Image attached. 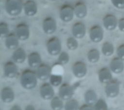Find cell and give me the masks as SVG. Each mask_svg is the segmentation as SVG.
<instances>
[{
    "mask_svg": "<svg viewBox=\"0 0 124 110\" xmlns=\"http://www.w3.org/2000/svg\"><path fill=\"white\" fill-rule=\"evenodd\" d=\"M49 83L54 87L60 86L62 83V77L60 74H51L49 78Z\"/></svg>",
    "mask_w": 124,
    "mask_h": 110,
    "instance_id": "29",
    "label": "cell"
},
{
    "mask_svg": "<svg viewBox=\"0 0 124 110\" xmlns=\"http://www.w3.org/2000/svg\"><path fill=\"white\" fill-rule=\"evenodd\" d=\"M15 34L19 40L25 41L30 36V29L29 26L24 23L18 24L15 28Z\"/></svg>",
    "mask_w": 124,
    "mask_h": 110,
    "instance_id": "10",
    "label": "cell"
},
{
    "mask_svg": "<svg viewBox=\"0 0 124 110\" xmlns=\"http://www.w3.org/2000/svg\"><path fill=\"white\" fill-rule=\"evenodd\" d=\"M10 110H22V109L19 106L17 105H14L11 108Z\"/></svg>",
    "mask_w": 124,
    "mask_h": 110,
    "instance_id": "38",
    "label": "cell"
},
{
    "mask_svg": "<svg viewBox=\"0 0 124 110\" xmlns=\"http://www.w3.org/2000/svg\"><path fill=\"white\" fill-rule=\"evenodd\" d=\"M118 20L116 16L112 14H106L103 18V24L108 30H113L118 26Z\"/></svg>",
    "mask_w": 124,
    "mask_h": 110,
    "instance_id": "12",
    "label": "cell"
},
{
    "mask_svg": "<svg viewBox=\"0 0 124 110\" xmlns=\"http://www.w3.org/2000/svg\"><path fill=\"white\" fill-rule=\"evenodd\" d=\"M110 69L115 74L122 73L124 70V61L118 56L113 58L109 64Z\"/></svg>",
    "mask_w": 124,
    "mask_h": 110,
    "instance_id": "15",
    "label": "cell"
},
{
    "mask_svg": "<svg viewBox=\"0 0 124 110\" xmlns=\"http://www.w3.org/2000/svg\"><path fill=\"white\" fill-rule=\"evenodd\" d=\"M3 73L8 78L16 77L18 73V68L16 63L12 61L6 62L3 66Z\"/></svg>",
    "mask_w": 124,
    "mask_h": 110,
    "instance_id": "11",
    "label": "cell"
},
{
    "mask_svg": "<svg viewBox=\"0 0 124 110\" xmlns=\"http://www.w3.org/2000/svg\"><path fill=\"white\" fill-rule=\"evenodd\" d=\"M94 108L95 110H107L108 105L105 100L99 98L94 104Z\"/></svg>",
    "mask_w": 124,
    "mask_h": 110,
    "instance_id": "31",
    "label": "cell"
},
{
    "mask_svg": "<svg viewBox=\"0 0 124 110\" xmlns=\"http://www.w3.org/2000/svg\"><path fill=\"white\" fill-rule=\"evenodd\" d=\"M105 92L106 96L110 98L117 96L120 92V83L115 79H112L106 84Z\"/></svg>",
    "mask_w": 124,
    "mask_h": 110,
    "instance_id": "4",
    "label": "cell"
},
{
    "mask_svg": "<svg viewBox=\"0 0 124 110\" xmlns=\"http://www.w3.org/2000/svg\"><path fill=\"white\" fill-rule=\"evenodd\" d=\"M36 73L38 79L45 81L49 78L51 74V69L48 65L42 63L37 68Z\"/></svg>",
    "mask_w": 124,
    "mask_h": 110,
    "instance_id": "13",
    "label": "cell"
},
{
    "mask_svg": "<svg viewBox=\"0 0 124 110\" xmlns=\"http://www.w3.org/2000/svg\"><path fill=\"white\" fill-rule=\"evenodd\" d=\"M101 51L105 56H111L113 55L114 51V46L111 42L109 41H105L102 44Z\"/></svg>",
    "mask_w": 124,
    "mask_h": 110,
    "instance_id": "26",
    "label": "cell"
},
{
    "mask_svg": "<svg viewBox=\"0 0 124 110\" xmlns=\"http://www.w3.org/2000/svg\"><path fill=\"white\" fill-rule=\"evenodd\" d=\"M89 36L92 41L95 43L100 42L104 37L102 28L98 25L93 26L89 31Z\"/></svg>",
    "mask_w": 124,
    "mask_h": 110,
    "instance_id": "5",
    "label": "cell"
},
{
    "mask_svg": "<svg viewBox=\"0 0 124 110\" xmlns=\"http://www.w3.org/2000/svg\"><path fill=\"white\" fill-rule=\"evenodd\" d=\"M84 100L86 104L91 105H94L98 100L96 92L92 89L86 91L84 94Z\"/></svg>",
    "mask_w": 124,
    "mask_h": 110,
    "instance_id": "24",
    "label": "cell"
},
{
    "mask_svg": "<svg viewBox=\"0 0 124 110\" xmlns=\"http://www.w3.org/2000/svg\"><path fill=\"white\" fill-rule=\"evenodd\" d=\"M37 79H38L35 71L30 69H26L21 72L20 82L24 88L30 90L36 87Z\"/></svg>",
    "mask_w": 124,
    "mask_h": 110,
    "instance_id": "1",
    "label": "cell"
},
{
    "mask_svg": "<svg viewBox=\"0 0 124 110\" xmlns=\"http://www.w3.org/2000/svg\"><path fill=\"white\" fill-rule=\"evenodd\" d=\"M25 14L29 16L34 15L37 12V6L35 2L32 0L27 1L23 4V9Z\"/></svg>",
    "mask_w": 124,
    "mask_h": 110,
    "instance_id": "22",
    "label": "cell"
},
{
    "mask_svg": "<svg viewBox=\"0 0 124 110\" xmlns=\"http://www.w3.org/2000/svg\"><path fill=\"white\" fill-rule=\"evenodd\" d=\"M46 48L50 55H58L61 52L62 50L61 41L57 37H52L46 41Z\"/></svg>",
    "mask_w": 124,
    "mask_h": 110,
    "instance_id": "2",
    "label": "cell"
},
{
    "mask_svg": "<svg viewBox=\"0 0 124 110\" xmlns=\"http://www.w3.org/2000/svg\"><path fill=\"white\" fill-rule=\"evenodd\" d=\"M28 62L31 68H37L42 64V59L40 55L37 52H32L27 57Z\"/></svg>",
    "mask_w": 124,
    "mask_h": 110,
    "instance_id": "20",
    "label": "cell"
},
{
    "mask_svg": "<svg viewBox=\"0 0 124 110\" xmlns=\"http://www.w3.org/2000/svg\"><path fill=\"white\" fill-rule=\"evenodd\" d=\"M74 94V88L70 84L64 82L62 83L59 89V96L63 100L72 98Z\"/></svg>",
    "mask_w": 124,
    "mask_h": 110,
    "instance_id": "6",
    "label": "cell"
},
{
    "mask_svg": "<svg viewBox=\"0 0 124 110\" xmlns=\"http://www.w3.org/2000/svg\"><path fill=\"white\" fill-rule=\"evenodd\" d=\"M112 4L119 9H124V0H111Z\"/></svg>",
    "mask_w": 124,
    "mask_h": 110,
    "instance_id": "35",
    "label": "cell"
},
{
    "mask_svg": "<svg viewBox=\"0 0 124 110\" xmlns=\"http://www.w3.org/2000/svg\"><path fill=\"white\" fill-rule=\"evenodd\" d=\"M117 27L121 31L124 32V17H122L118 20Z\"/></svg>",
    "mask_w": 124,
    "mask_h": 110,
    "instance_id": "36",
    "label": "cell"
},
{
    "mask_svg": "<svg viewBox=\"0 0 124 110\" xmlns=\"http://www.w3.org/2000/svg\"><path fill=\"white\" fill-rule=\"evenodd\" d=\"M23 9V4L19 0H8L6 4V10L8 14L16 16Z\"/></svg>",
    "mask_w": 124,
    "mask_h": 110,
    "instance_id": "3",
    "label": "cell"
},
{
    "mask_svg": "<svg viewBox=\"0 0 124 110\" xmlns=\"http://www.w3.org/2000/svg\"><path fill=\"white\" fill-rule=\"evenodd\" d=\"M69 55L65 52H61L59 55L58 58L59 63L62 65L66 64L69 61Z\"/></svg>",
    "mask_w": 124,
    "mask_h": 110,
    "instance_id": "32",
    "label": "cell"
},
{
    "mask_svg": "<svg viewBox=\"0 0 124 110\" xmlns=\"http://www.w3.org/2000/svg\"><path fill=\"white\" fill-rule=\"evenodd\" d=\"M72 32L76 38H82L86 33V27L84 24L81 21L75 22L72 26Z\"/></svg>",
    "mask_w": 124,
    "mask_h": 110,
    "instance_id": "16",
    "label": "cell"
},
{
    "mask_svg": "<svg viewBox=\"0 0 124 110\" xmlns=\"http://www.w3.org/2000/svg\"><path fill=\"white\" fill-rule=\"evenodd\" d=\"M79 110H95L94 106L87 104H84L80 107Z\"/></svg>",
    "mask_w": 124,
    "mask_h": 110,
    "instance_id": "37",
    "label": "cell"
},
{
    "mask_svg": "<svg viewBox=\"0 0 124 110\" xmlns=\"http://www.w3.org/2000/svg\"><path fill=\"white\" fill-rule=\"evenodd\" d=\"M98 77L100 82L106 84L112 79V71L108 67H103L99 70Z\"/></svg>",
    "mask_w": 124,
    "mask_h": 110,
    "instance_id": "17",
    "label": "cell"
},
{
    "mask_svg": "<svg viewBox=\"0 0 124 110\" xmlns=\"http://www.w3.org/2000/svg\"><path fill=\"white\" fill-rule=\"evenodd\" d=\"M100 54L99 50L96 48L90 49L87 53V59L92 63H95L100 59Z\"/></svg>",
    "mask_w": 124,
    "mask_h": 110,
    "instance_id": "25",
    "label": "cell"
},
{
    "mask_svg": "<svg viewBox=\"0 0 124 110\" xmlns=\"http://www.w3.org/2000/svg\"><path fill=\"white\" fill-rule=\"evenodd\" d=\"M42 28L46 34H52L57 28V24L55 20L50 16L46 17L42 22Z\"/></svg>",
    "mask_w": 124,
    "mask_h": 110,
    "instance_id": "14",
    "label": "cell"
},
{
    "mask_svg": "<svg viewBox=\"0 0 124 110\" xmlns=\"http://www.w3.org/2000/svg\"><path fill=\"white\" fill-rule=\"evenodd\" d=\"M66 45L67 48L71 50H75L77 49L78 45L77 38L74 37H69L66 41Z\"/></svg>",
    "mask_w": 124,
    "mask_h": 110,
    "instance_id": "30",
    "label": "cell"
},
{
    "mask_svg": "<svg viewBox=\"0 0 124 110\" xmlns=\"http://www.w3.org/2000/svg\"><path fill=\"white\" fill-rule=\"evenodd\" d=\"M19 40L15 33H10L5 37V45L9 49L15 50L18 48Z\"/></svg>",
    "mask_w": 124,
    "mask_h": 110,
    "instance_id": "18",
    "label": "cell"
},
{
    "mask_svg": "<svg viewBox=\"0 0 124 110\" xmlns=\"http://www.w3.org/2000/svg\"><path fill=\"white\" fill-rule=\"evenodd\" d=\"M0 30L1 37H6L9 34V28L5 22H1L0 24Z\"/></svg>",
    "mask_w": 124,
    "mask_h": 110,
    "instance_id": "33",
    "label": "cell"
},
{
    "mask_svg": "<svg viewBox=\"0 0 124 110\" xmlns=\"http://www.w3.org/2000/svg\"><path fill=\"white\" fill-rule=\"evenodd\" d=\"M63 100L59 96H54L50 102V106L53 110H61L64 107Z\"/></svg>",
    "mask_w": 124,
    "mask_h": 110,
    "instance_id": "27",
    "label": "cell"
},
{
    "mask_svg": "<svg viewBox=\"0 0 124 110\" xmlns=\"http://www.w3.org/2000/svg\"><path fill=\"white\" fill-rule=\"evenodd\" d=\"M72 70L73 74L75 77L81 78L86 75L87 72V65L83 61H77L73 64Z\"/></svg>",
    "mask_w": 124,
    "mask_h": 110,
    "instance_id": "7",
    "label": "cell"
},
{
    "mask_svg": "<svg viewBox=\"0 0 124 110\" xmlns=\"http://www.w3.org/2000/svg\"><path fill=\"white\" fill-rule=\"evenodd\" d=\"M53 86L49 82H44L40 87V94L45 100H51L54 96Z\"/></svg>",
    "mask_w": 124,
    "mask_h": 110,
    "instance_id": "9",
    "label": "cell"
},
{
    "mask_svg": "<svg viewBox=\"0 0 124 110\" xmlns=\"http://www.w3.org/2000/svg\"><path fill=\"white\" fill-rule=\"evenodd\" d=\"M75 15L78 17L82 18L86 16L87 13V9L86 5L82 2H77L74 7Z\"/></svg>",
    "mask_w": 124,
    "mask_h": 110,
    "instance_id": "23",
    "label": "cell"
},
{
    "mask_svg": "<svg viewBox=\"0 0 124 110\" xmlns=\"http://www.w3.org/2000/svg\"><path fill=\"white\" fill-rule=\"evenodd\" d=\"M25 110H35V109L33 106L31 105H28L25 107Z\"/></svg>",
    "mask_w": 124,
    "mask_h": 110,
    "instance_id": "39",
    "label": "cell"
},
{
    "mask_svg": "<svg viewBox=\"0 0 124 110\" xmlns=\"http://www.w3.org/2000/svg\"><path fill=\"white\" fill-rule=\"evenodd\" d=\"M27 58L25 51L21 47H18L15 50L12 55V58L16 63L21 64L23 63Z\"/></svg>",
    "mask_w": 124,
    "mask_h": 110,
    "instance_id": "21",
    "label": "cell"
},
{
    "mask_svg": "<svg viewBox=\"0 0 124 110\" xmlns=\"http://www.w3.org/2000/svg\"><path fill=\"white\" fill-rule=\"evenodd\" d=\"M75 15L74 7L68 4L61 6L60 9V16L64 22H68L71 21Z\"/></svg>",
    "mask_w": 124,
    "mask_h": 110,
    "instance_id": "8",
    "label": "cell"
},
{
    "mask_svg": "<svg viewBox=\"0 0 124 110\" xmlns=\"http://www.w3.org/2000/svg\"><path fill=\"white\" fill-rule=\"evenodd\" d=\"M1 99L4 103H10L15 98V93L10 87L5 86L1 91Z\"/></svg>",
    "mask_w": 124,
    "mask_h": 110,
    "instance_id": "19",
    "label": "cell"
},
{
    "mask_svg": "<svg viewBox=\"0 0 124 110\" xmlns=\"http://www.w3.org/2000/svg\"><path fill=\"white\" fill-rule=\"evenodd\" d=\"M117 56L124 61V43L119 45L116 49Z\"/></svg>",
    "mask_w": 124,
    "mask_h": 110,
    "instance_id": "34",
    "label": "cell"
},
{
    "mask_svg": "<svg viewBox=\"0 0 124 110\" xmlns=\"http://www.w3.org/2000/svg\"><path fill=\"white\" fill-rule=\"evenodd\" d=\"M79 108L78 102L74 98H71L66 100L64 105L65 110H79Z\"/></svg>",
    "mask_w": 124,
    "mask_h": 110,
    "instance_id": "28",
    "label": "cell"
}]
</instances>
